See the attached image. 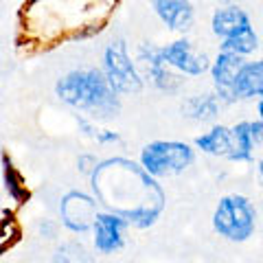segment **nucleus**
I'll list each match as a JSON object with an SVG mask.
<instances>
[{"label": "nucleus", "instance_id": "f257e3e1", "mask_svg": "<svg viewBox=\"0 0 263 263\" xmlns=\"http://www.w3.org/2000/svg\"><path fill=\"white\" fill-rule=\"evenodd\" d=\"M88 178L99 209L119 215L127 226L152 228L167 206L162 184L125 156L99 160Z\"/></svg>", "mask_w": 263, "mask_h": 263}, {"label": "nucleus", "instance_id": "f03ea898", "mask_svg": "<svg viewBox=\"0 0 263 263\" xmlns=\"http://www.w3.org/2000/svg\"><path fill=\"white\" fill-rule=\"evenodd\" d=\"M55 97L90 121H110L119 117L123 108L121 97L105 81L101 68L95 66L75 68L62 75L55 81Z\"/></svg>", "mask_w": 263, "mask_h": 263}, {"label": "nucleus", "instance_id": "7ed1b4c3", "mask_svg": "<svg viewBox=\"0 0 263 263\" xmlns=\"http://www.w3.org/2000/svg\"><path fill=\"white\" fill-rule=\"evenodd\" d=\"M213 230L224 237L226 241L243 243L252 239L259 224V211L248 195L228 193L219 197L215 211H213Z\"/></svg>", "mask_w": 263, "mask_h": 263}, {"label": "nucleus", "instance_id": "20e7f679", "mask_svg": "<svg viewBox=\"0 0 263 263\" xmlns=\"http://www.w3.org/2000/svg\"><path fill=\"white\" fill-rule=\"evenodd\" d=\"M101 72L119 97L138 95L145 88L143 72L132 60L127 42L123 37H114L105 44L101 55Z\"/></svg>", "mask_w": 263, "mask_h": 263}, {"label": "nucleus", "instance_id": "39448f33", "mask_svg": "<svg viewBox=\"0 0 263 263\" xmlns=\"http://www.w3.org/2000/svg\"><path fill=\"white\" fill-rule=\"evenodd\" d=\"M193 162V145L182 141H152L143 147L138 156V164L156 180L184 174Z\"/></svg>", "mask_w": 263, "mask_h": 263}, {"label": "nucleus", "instance_id": "423d86ee", "mask_svg": "<svg viewBox=\"0 0 263 263\" xmlns=\"http://www.w3.org/2000/svg\"><path fill=\"white\" fill-rule=\"evenodd\" d=\"M99 209L97 200L92 197V193L79 191V189H72V191L64 193L60 200V219L62 226L72 235H84L88 233L95 224Z\"/></svg>", "mask_w": 263, "mask_h": 263}, {"label": "nucleus", "instance_id": "0eeeda50", "mask_svg": "<svg viewBox=\"0 0 263 263\" xmlns=\"http://www.w3.org/2000/svg\"><path fill=\"white\" fill-rule=\"evenodd\" d=\"M160 57L171 70H176L182 77H202L204 72H209L211 66L209 55L197 51L186 37H178L160 46Z\"/></svg>", "mask_w": 263, "mask_h": 263}, {"label": "nucleus", "instance_id": "6e6552de", "mask_svg": "<svg viewBox=\"0 0 263 263\" xmlns=\"http://www.w3.org/2000/svg\"><path fill=\"white\" fill-rule=\"evenodd\" d=\"M136 66L145 70L143 79H149L154 88L162 90V92H178L182 86V75L171 70L160 57V46L152 42H143L136 51Z\"/></svg>", "mask_w": 263, "mask_h": 263}, {"label": "nucleus", "instance_id": "1a4fd4ad", "mask_svg": "<svg viewBox=\"0 0 263 263\" xmlns=\"http://www.w3.org/2000/svg\"><path fill=\"white\" fill-rule=\"evenodd\" d=\"M127 221L121 219L119 215L99 211L92 224V246L99 254H114L125 246V230Z\"/></svg>", "mask_w": 263, "mask_h": 263}, {"label": "nucleus", "instance_id": "9d476101", "mask_svg": "<svg viewBox=\"0 0 263 263\" xmlns=\"http://www.w3.org/2000/svg\"><path fill=\"white\" fill-rule=\"evenodd\" d=\"M243 64V57H237L233 53H224L219 51L215 60H211V66H209V72H211V79H213V95L217 97L219 103H235L233 99V81H235V75L237 70L241 68Z\"/></svg>", "mask_w": 263, "mask_h": 263}, {"label": "nucleus", "instance_id": "9b49d317", "mask_svg": "<svg viewBox=\"0 0 263 263\" xmlns=\"http://www.w3.org/2000/svg\"><path fill=\"white\" fill-rule=\"evenodd\" d=\"M154 13L174 33L191 31L195 22V7L191 0H149Z\"/></svg>", "mask_w": 263, "mask_h": 263}, {"label": "nucleus", "instance_id": "f8f14e48", "mask_svg": "<svg viewBox=\"0 0 263 263\" xmlns=\"http://www.w3.org/2000/svg\"><path fill=\"white\" fill-rule=\"evenodd\" d=\"M263 97V62L250 60L241 64L233 81V99L237 101H248V99Z\"/></svg>", "mask_w": 263, "mask_h": 263}, {"label": "nucleus", "instance_id": "ddd939ff", "mask_svg": "<svg viewBox=\"0 0 263 263\" xmlns=\"http://www.w3.org/2000/svg\"><path fill=\"white\" fill-rule=\"evenodd\" d=\"M250 24H252L250 15L237 5L219 7V9H215L211 15V31L215 33L219 40L233 37L239 31H243L246 27H250Z\"/></svg>", "mask_w": 263, "mask_h": 263}, {"label": "nucleus", "instance_id": "4468645a", "mask_svg": "<svg viewBox=\"0 0 263 263\" xmlns=\"http://www.w3.org/2000/svg\"><path fill=\"white\" fill-rule=\"evenodd\" d=\"M221 103L213 92L204 95H191L182 101V114L184 119L195 121V123H213L219 117Z\"/></svg>", "mask_w": 263, "mask_h": 263}, {"label": "nucleus", "instance_id": "2eb2a0df", "mask_svg": "<svg viewBox=\"0 0 263 263\" xmlns=\"http://www.w3.org/2000/svg\"><path fill=\"white\" fill-rule=\"evenodd\" d=\"M193 149H200L202 154L217 156V158H226L230 156V127L226 125H213L211 129L202 132L195 136Z\"/></svg>", "mask_w": 263, "mask_h": 263}, {"label": "nucleus", "instance_id": "dca6fc26", "mask_svg": "<svg viewBox=\"0 0 263 263\" xmlns=\"http://www.w3.org/2000/svg\"><path fill=\"white\" fill-rule=\"evenodd\" d=\"M257 143L252 141L250 134V121H239L230 127V156L233 162H252Z\"/></svg>", "mask_w": 263, "mask_h": 263}, {"label": "nucleus", "instance_id": "f3484780", "mask_svg": "<svg viewBox=\"0 0 263 263\" xmlns=\"http://www.w3.org/2000/svg\"><path fill=\"white\" fill-rule=\"evenodd\" d=\"M219 51L224 53H233L237 57H246V55H252L254 51H259V35L254 27H246L243 31H239L237 35L228 37V40H221L219 44Z\"/></svg>", "mask_w": 263, "mask_h": 263}, {"label": "nucleus", "instance_id": "a211bd4d", "mask_svg": "<svg viewBox=\"0 0 263 263\" xmlns=\"http://www.w3.org/2000/svg\"><path fill=\"white\" fill-rule=\"evenodd\" d=\"M3 180H5L7 193L11 195L13 202L22 204L29 197V189H27V184H24L22 174L15 169V164L11 162V158L7 154H3Z\"/></svg>", "mask_w": 263, "mask_h": 263}, {"label": "nucleus", "instance_id": "6ab92c4d", "mask_svg": "<svg viewBox=\"0 0 263 263\" xmlns=\"http://www.w3.org/2000/svg\"><path fill=\"white\" fill-rule=\"evenodd\" d=\"M53 263H95V257L81 241L70 239L55 248Z\"/></svg>", "mask_w": 263, "mask_h": 263}, {"label": "nucleus", "instance_id": "aec40b11", "mask_svg": "<svg viewBox=\"0 0 263 263\" xmlns=\"http://www.w3.org/2000/svg\"><path fill=\"white\" fill-rule=\"evenodd\" d=\"M99 160L95 158L92 154H81L79 158H77V169L81 171V174H86V176H90L92 174V169H95V164H97Z\"/></svg>", "mask_w": 263, "mask_h": 263}, {"label": "nucleus", "instance_id": "412c9836", "mask_svg": "<svg viewBox=\"0 0 263 263\" xmlns=\"http://www.w3.org/2000/svg\"><path fill=\"white\" fill-rule=\"evenodd\" d=\"M95 141L99 143V145H110V143H121V134L119 132H112V129H99V134H97V138Z\"/></svg>", "mask_w": 263, "mask_h": 263}, {"label": "nucleus", "instance_id": "4be33fe9", "mask_svg": "<svg viewBox=\"0 0 263 263\" xmlns=\"http://www.w3.org/2000/svg\"><path fill=\"white\" fill-rule=\"evenodd\" d=\"M257 114H259L257 119H261V114H263V101L261 99H257Z\"/></svg>", "mask_w": 263, "mask_h": 263}, {"label": "nucleus", "instance_id": "5701e85b", "mask_svg": "<svg viewBox=\"0 0 263 263\" xmlns=\"http://www.w3.org/2000/svg\"><path fill=\"white\" fill-rule=\"evenodd\" d=\"M221 7H228V5H235V0H219Z\"/></svg>", "mask_w": 263, "mask_h": 263}, {"label": "nucleus", "instance_id": "b1692460", "mask_svg": "<svg viewBox=\"0 0 263 263\" xmlns=\"http://www.w3.org/2000/svg\"><path fill=\"white\" fill-rule=\"evenodd\" d=\"M0 72H3V55H0Z\"/></svg>", "mask_w": 263, "mask_h": 263}]
</instances>
